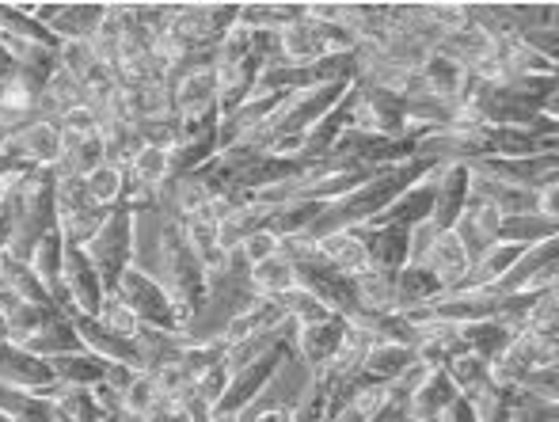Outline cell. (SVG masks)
<instances>
[{
  "instance_id": "48",
  "label": "cell",
  "mask_w": 559,
  "mask_h": 422,
  "mask_svg": "<svg viewBox=\"0 0 559 422\" xmlns=\"http://www.w3.org/2000/svg\"><path fill=\"white\" fill-rule=\"evenodd\" d=\"M210 422H243L240 415H210Z\"/></svg>"
},
{
  "instance_id": "40",
  "label": "cell",
  "mask_w": 559,
  "mask_h": 422,
  "mask_svg": "<svg viewBox=\"0 0 559 422\" xmlns=\"http://www.w3.org/2000/svg\"><path fill=\"white\" fill-rule=\"evenodd\" d=\"M556 388H559V365H537L530 370L522 381L514 385V393H525L533 400H545V403H556Z\"/></svg>"
},
{
  "instance_id": "28",
  "label": "cell",
  "mask_w": 559,
  "mask_h": 422,
  "mask_svg": "<svg viewBox=\"0 0 559 422\" xmlns=\"http://www.w3.org/2000/svg\"><path fill=\"white\" fill-rule=\"evenodd\" d=\"M354 293H358L361 316H366V312H392V301H396V275L381 267H366L354 278Z\"/></svg>"
},
{
  "instance_id": "7",
  "label": "cell",
  "mask_w": 559,
  "mask_h": 422,
  "mask_svg": "<svg viewBox=\"0 0 559 422\" xmlns=\"http://www.w3.org/2000/svg\"><path fill=\"white\" fill-rule=\"evenodd\" d=\"M559 275V240L525 248V255L507 270V278L495 286V293H545L556 286Z\"/></svg>"
},
{
  "instance_id": "10",
  "label": "cell",
  "mask_w": 559,
  "mask_h": 422,
  "mask_svg": "<svg viewBox=\"0 0 559 422\" xmlns=\"http://www.w3.org/2000/svg\"><path fill=\"white\" fill-rule=\"evenodd\" d=\"M468 198H472L468 164H442V168H438V191H435V214H430V225H435L438 232H449L456 221H461Z\"/></svg>"
},
{
  "instance_id": "9",
  "label": "cell",
  "mask_w": 559,
  "mask_h": 422,
  "mask_svg": "<svg viewBox=\"0 0 559 422\" xmlns=\"http://www.w3.org/2000/svg\"><path fill=\"white\" fill-rule=\"evenodd\" d=\"M4 153L12 156V160H20L23 168H31V171H53V168H58V160H61L58 122L35 119L27 130H20V134L8 141Z\"/></svg>"
},
{
  "instance_id": "8",
  "label": "cell",
  "mask_w": 559,
  "mask_h": 422,
  "mask_svg": "<svg viewBox=\"0 0 559 422\" xmlns=\"http://www.w3.org/2000/svg\"><path fill=\"white\" fill-rule=\"evenodd\" d=\"M346 327H350V319L343 316H332L312 327H294V358L309 370V377H320L332 365V358L346 339Z\"/></svg>"
},
{
  "instance_id": "29",
  "label": "cell",
  "mask_w": 559,
  "mask_h": 422,
  "mask_svg": "<svg viewBox=\"0 0 559 422\" xmlns=\"http://www.w3.org/2000/svg\"><path fill=\"white\" fill-rule=\"evenodd\" d=\"M442 370H445V377L453 381L456 396H464V400H476V396L491 385V365H487L484 358L468 354V350L456 354V358H449Z\"/></svg>"
},
{
  "instance_id": "32",
  "label": "cell",
  "mask_w": 559,
  "mask_h": 422,
  "mask_svg": "<svg viewBox=\"0 0 559 422\" xmlns=\"http://www.w3.org/2000/svg\"><path fill=\"white\" fill-rule=\"evenodd\" d=\"M8 255V252H4ZM0 289H4L12 301H27V304H53L50 289L38 281L35 270L27 263H15V260H4V275H0Z\"/></svg>"
},
{
  "instance_id": "23",
  "label": "cell",
  "mask_w": 559,
  "mask_h": 422,
  "mask_svg": "<svg viewBox=\"0 0 559 422\" xmlns=\"http://www.w3.org/2000/svg\"><path fill=\"white\" fill-rule=\"evenodd\" d=\"M15 347H23V350H31V354H38V358H61V354H76V350H84L81 347V335H76V327L69 324V316H53L46 327H38L31 339H23V342H15Z\"/></svg>"
},
{
  "instance_id": "26",
  "label": "cell",
  "mask_w": 559,
  "mask_h": 422,
  "mask_svg": "<svg viewBox=\"0 0 559 422\" xmlns=\"http://www.w3.org/2000/svg\"><path fill=\"white\" fill-rule=\"evenodd\" d=\"M461 339H464V350L476 358H484L487 365H495L502 354H507V347L514 342V331H510L507 324H499V319H479V324H468L461 327Z\"/></svg>"
},
{
  "instance_id": "43",
  "label": "cell",
  "mask_w": 559,
  "mask_h": 422,
  "mask_svg": "<svg viewBox=\"0 0 559 422\" xmlns=\"http://www.w3.org/2000/svg\"><path fill=\"white\" fill-rule=\"evenodd\" d=\"M15 237V186H8V194L0 198V252H8Z\"/></svg>"
},
{
  "instance_id": "6",
  "label": "cell",
  "mask_w": 559,
  "mask_h": 422,
  "mask_svg": "<svg viewBox=\"0 0 559 422\" xmlns=\"http://www.w3.org/2000/svg\"><path fill=\"white\" fill-rule=\"evenodd\" d=\"M472 176H487L499 179V183L522 186V191H545V186L559 183V156L545 153V156H484V160L468 164Z\"/></svg>"
},
{
  "instance_id": "2",
  "label": "cell",
  "mask_w": 559,
  "mask_h": 422,
  "mask_svg": "<svg viewBox=\"0 0 559 422\" xmlns=\"http://www.w3.org/2000/svg\"><path fill=\"white\" fill-rule=\"evenodd\" d=\"M84 255L92 260V267L99 270L107 293L118 286V278L138 263V209L133 206H115L107 214L104 229L84 244Z\"/></svg>"
},
{
  "instance_id": "33",
  "label": "cell",
  "mask_w": 559,
  "mask_h": 422,
  "mask_svg": "<svg viewBox=\"0 0 559 422\" xmlns=\"http://www.w3.org/2000/svg\"><path fill=\"white\" fill-rule=\"evenodd\" d=\"M84 191L96 206L115 209L126 202V168L122 164H99L92 176H84Z\"/></svg>"
},
{
  "instance_id": "27",
  "label": "cell",
  "mask_w": 559,
  "mask_h": 422,
  "mask_svg": "<svg viewBox=\"0 0 559 422\" xmlns=\"http://www.w3.org/2000/svg\"><path fill=\"white\" fill-rule=\"evenodd\" d=\"M305 20V4H294V0H255V4H240V27L248 31H282L289 23Z\"/></svg>"
},
{
  "instance_id": "30",
  "label": "cell",
  "mask_w": 559,
  "mask_h": 422,
  "mask_svg": "<svg viewBox=\"0 0 559 422\" xmlns=\"http://www.w3.org/2000/svg\"><path fill=\"white\" fill-rule=\"evenodd\" d=\"M61 263H66V232H61V225H58V229H50L43 240H38L35 252H31V260H27V267L35 270L46 289H50V297L61 281Z\"/></svg>"
},
{
  "instance_id": "39",
  "label": "cell",
  "mask_w": 559,
  "mask_h": 422,
  "mask_svg": "<svg viewBox=\"0 0 559 422\" xmlns=\"http://www.w3.org/2000/svg\"><path fill=\"white\" fill-rule=\"evenodd\" d=\"M99 324L107 327V331H115V335H126V339H133V335L141 331V319L133 316V309L122 301L118 293H107L104 297V309H99Z\"/></svg>"
},
{
  "instance_id": "51",
  "label": "cell",
  "mask_w": 559,
  "mask_h": 422,
  "mask_svg": "<svg viewBox=\"0 0 559 422\" xmlns=\"http://www.w3.org/2000/svg\"><path fill=\"white\" fill-rule=\"evenodd\" d=\"M0 92H4V88H0Z\"/></svg>"
},
{
  "instance_id": "13",
  "label": "cell",
  "mask_w": 559,
  "mask_h": 422,
  "mask_svg": "<svg viewBox=\"0 0 559 422\" xmlns=\"http://www.w3.org/2000/svg\"><path fill=\"white\" fill-rule=\"evenodd\" d=\"M435 191H438V168L430 171V176H423L419 183L407 186V191L377 217V225H396V229L412 232L415 225L430 221V214H435Z\"/></svg>"
},
{
  "instance_id": "34",
  "label": "cell",
  "mask_w": 559,
  "mask_h": 422,
  "mask_svg": "<svg viewBox=\"0 0 559 422\" xmlns=\"http://www.w3.org/2000/svg\"><path fill=\"white\" fill-rule=\"evenodd\" d=\"M53 316H66V312H61L58 304H27V301H15L12 309L4 312V319H8V339H12V342L31 339V335H35L38 327L50 324Z\"/></svg>"
},
{
  "instance_id": "12",
  "label": "cell",
  "mask_w": 559,
  "mask_h": 422,
  "mask_svg": "<svg viewBox=\"0 0 559 422\" xmlns=\"http://www.w3.org/2000/svg\"><path fill=\"white\" fill-rule=\"evenodd\" d=\"M358 237L366 244L369 255V267H381V270H404L412 263V244H407V229H396V225H358Z\"/></svg>"
},
{
  "instance_id": "38",
  "label": "cell",
  "mask_w": 559,
  "mask_h": 422,
  "mask_svg": "<svg viewBox=\"0 0 559 422\" xmlns=\"http://www.w3.org/2000/svg\"><path fill=\"white\" fill-rule=\"evenodd\" d=\"M107 214H111V209H104V206H96V202H88V206H84L81 214H73L66 225H61V232H66V240H69V244L84 248L92 237H96L99 229H104Z\"/></svg>"
},
{
  "instance_id": "16",
  "label": "cell",
  "mask_w": 559,
  "mask_h": 422,
  "mask_svg": "<svg viewBox=\"0 0 559 422\" xmlns=\"http://www.w3.org/2000/svg\"><path fill=\"white\" fill-rule=\"evenodd\" d=\"M415 362H419L415 347H400V342H373L369 354H366V362H361L358 377L366 381V385H392V381L404 377Z\"/></svg>"
},
{
  "instance_id": "31",
  "label": "cell",
  "mask_w": 559,
  "mask_h": 422,
  "mask_svg": "<svg viewBox=\"0 0 559 422\" xmlns=\"http://www.w3.org/2000/svg\"><path fill=\"white\" fill-rule=\"evenodd\" d=\"M556 237H559L556 221H545L540 214H518V217H502L499 237L495 240H502V244L533 248V244H545V240H556Z\"/></svg>"
},
{
  "instance_id": "14",
  "label": "cell",
  "mask_w": 559,
  "mask_h": 422,
  "mask_svg": "<svg viewBox=\"0 0 559 422\" xmlns=\"http://www.w3.org/2000/svg\"><path fill=\"white\" fill-rule=\"evenodd\" d=\"M442 297L445 286L423 263H407L404 270H396V301H392V312L415 316V312H427L430 304H438Z\"/></svg>"
},
{
  "instance_id": "37",
  "label": "cell",
  "mask_w": 559,
  "mask_h": 422,
  "mask_svg": "<svg viewBox=\"0 0 559 422\" xmlns=\"http://www.w3.org/2000/svg\"><path fill=\"white\" fill-rule=\"evenodd\" d=\"M133 134H138L141 145H153V148L171 153V148L179 145V137H183V122H179L176 114H156V119L133 122Z\"/></svg>"
},
{
  "instance_id": "17",
  "label": "cell",
  "mask_w": 559,
  "mask_h": 422,
  "mask_svg": "<svg viewBox=\"0 0 559 422\" xmlns=\"http://www.w3.org/2000/svg\"><path fill=\"white\" fill-rule=\"evenodd\" d=\"M423 267L442 281L445 293H453V289H461L464 275H468V267H472V260H468V252H464L461 240H456L453 232H438L435 244H430V252L423 255Z\"/></svg>"
},
{
  "instance_id": "25",
  "label": "cell",
  "mask_w": 559,
  "mask_h": 422,
  "mask_svg": "<svg viewBox=\"0 0 559 422\" xmlns=\"http://www.w3.org/2000/svg\"><path fill=\"white\" fill-rule=\"evenodd\" d=\"M248 286L255 289V297H266V301H278L286 297L289 289H297V278H294V260L286 252L271 255V260L255 263L248 267Z\"/></svg>"
},
{
  "instance_id": "24",
  "label": "cell",
  "mask_w": 559,
  "mask_h": 422,
  "mask_svg": "<svg viewBox=\"0 0 559 422\" xmlns=\"http://www.w3.org/2000/svg\"><path fill=\"white\" fill-rule=\"evenodd\" d=\"M278 50H282V61H286V65H312V61L328 58L324 46H320L317 23H312L309 15L278 31Z\"/></svg>"
},
{
  "instance_id": "41",
  "label": "cell",
  "mask_w": 559,
  "mask_h": 422,
  "mask_svg": "<svg viewBox=\"0 0 559 422\" xmlns=\"http://www.w3.org/2000/svg\"><path fill=\"white\" fill-rule=\"evenodd\" d=\"M282 252V240L278 237H271L266 229H259V232H251L248 240H243L240 248H236V255H240L248 267H255V263H263V260H271V255H278Z\"/></svg>"
},
{
  "instance_id": "45",
  "label": "cell",
  "mask_w": 559,
  "mask_h": 422,
  "mask_svg": "<svg viewBox=\"0 0 559 422\" xmlns=\"http://www.w3.org/2000/svg\"><path fill=\"white\" fill-rule=\"evenodd\" d=\"M141 422H194L191 415H187V408H179V403H168V400H160L153 411H148Z\"/></svg>"
},
{
  "instance_id": "22",
  "label": "cell",
  "mask_w": 559,
  "mask_h": 422,
  "mask_svg": "<svg viewBox=\"0 0 559 422\" xmlns=\"http://www.w3.org/2000/svg\"><path fill=\"white\" fill-rule=\"evenodd\" d=\"M317 252L328 267H335L338 275H346V278H358L361 270L369 267V255H366V244H361L358 229H346V232H335V237L320 240Z\"/></svg>"
},
{
  "instance_id": "1",
  "label": "cell",
  "mask_w": 559,
  "mask_h": 422,
  "mask_svg": "<svg viewBox=\"0 0 559 422\" xmlns=\"http://www.w3.org/2000/svg\"><path fill=\"white\" fill-rule=\"evenodd\" d=\"M156 267H160L156 278L171 293V301L187 304L199 316V309L206 304V267L187 244L179 217L171 214H164L160 225H156Z\"/></svg>"
},
{
  "instance_id": "15",
  "label": "cell",
  "mask_w": 559,
  "mask_h": 422,
  "mask_svg": "<svg viewBox=\"0 0 559 422\" xmlns=\"http://www.w3.org/2000/svg\"><path fill=\"white\" fill-rule=\"evenodd\" d=\"M453 400H456L453 381H449L445 370L438 365V370H430L427 381H423V385L415 388L412 396H407L404 415L412 419V422H442L445 411H449V403H453Z\"/></svg>"
},
{
  "instance_id": "20",
  "label": "cell",
  "mask_w": 559,
  "mask_h": 422,
  "mask_svg": "<svg viewBox=\"0 0 559 422\" xmlns=\"http://www.w3.org/2000/svg\"><path fill=\"white\" fill-rule=\"evenodd\" d=\"M464 81H468V73H464V69L456 65L453 58H445V53L430 50L427 58H423L419 84H423V92H427V96L442 99V104H456V96H461Z\"/></svg>"
},
{
  "instance_id": "3",
  "label": "cell",
  "mask_w": 559,
  "mask_h": 422,
  "mask_svg": "<svg viewBox=\"0 0 559 422\" xmlns=\"http://www.w3.org/2000/svg\"><path fill=\"white\" fill-rule=\"evenodd\" d=\"M289 358H294V331H289L274 350H266L263 358H255V362H248L243 370H236L233 377H228V388H225L214 415H248V411L259 403V396L278 381L282 365H286Z\"/></svg>"
},
{
  "instance_id": "50",
  "label": "cell",
  "mask_w": 559,
  "mask_h": 422,
  "mask_svg": "<svg viewBox=\"0 0 559 422\" xmlns=\"http://www.w3.org/2000/svg\"><path fill=\"white\" fill-rule=\"evenodd\" d=\"M4 260H8V255H4V252H0V275H4Z\"/></svg>"
},
{
  "instance_id": "18",
  "label": "cell",
  "mask_w": 559,
  "mask_h": 422,
  "mask_svg": "<svg viewBox=\"0 0 559 422\" xmlns=\"http://www.w3.org/2000/svg\"><path fill=\"white\" fill-rule=\"evenodd\" d=\"M50 370H53V381L66 388H92V385H104L111 381L115 365L104 362V358L88 354V350H76V354H61V358H50Z\"/></svg>"
},
{
  "instance_id": "35",
  "label": "cell",
  "mask_w": 559,
  "mask_h": 422,
  "mask_svg": "<svg viewBox=\"0 0 559 422\" xmlns=\"http://www.w3.org/2000/svg\"><path fill=\"white\" fill-rule=\"evenodd\" d=\"M282 312H286V319L294 327H312V324H324V319H332L335 312L328 309V304H320L312 293H305V289H289L286 297H278Z\"/></svg>"
},
{
  "instance_id": "5",
  "label": "cell",
  "mask_w": 559,
  "mask_h": 422,
  "mask_svg": "<svg viewBox=\"0 0 559 422\" xmlns=\"http://www.w3.org/2000/svg\"><path fill=\"white\" fill-rule=\"evenodd\" d=\"M111 293H118L130 304L133 316L141 319V327H160V331L176 335V301H171V293L160 286V278H156L153 270L133 263V267L118 278V286Z\"/></svg>"
},
{
  "instance_id": "11",
  "label": "cell",
  "mask_w": 559,
  "mask_h": 422,
  "mask_svg": "<svg viewBox=\"0 0 559 422\" xmlns=\"http://www.w3.org/2000/svg\"><path fill=\"white\" fill-rule=\"evenodd\" d=\"M168 88H171V114H176V119H206V114H217L214 69L187 73V76H179V81H171Z\"/></svg>"
},
{
  "instance_id": "21",
  "label": "cell",
  "mask_w": 559,
  "mask_h": 422,
  "mask_svg": "<svg viewBox=\"0 0 559 422\" xmlns=\"http://www.w3.org/2000/svg\"><path fill=\"white\" fill-rule=\"evenodd\" d=\"M271 217V206H259V202H240V206H228L217 217V240H222V252H236L251 232H259Z\"/></svg>"
},
{
  "instance_id": "4",
  "label": "cell",
  "mask_w": 559,
  "mask_h": 422,
  "mask_svg": "<svg viewBox=\"0 0 559 422\" xmlns=\"http://www.w3.org/2000/svg\"><path fill=\"white\" fill-rule=\"evenodd\" d=\"M107 286L99 278V270L92 267V260L84 255V248L69 244L66 240V263H61V281L53 289V304H58L66 316L81 312V316H99L104 309Z\"/></svg>"
},
{
  "instance_id": "46",
  "label": "cell",
  "mask_w": 559,
  "mask_h": 422,
  "mask_svg": "<svg viewBox=\"0 0 559 422\" xmlns=\"http://www.w3.org/2000/svg\"><path fill=\"white\" fill-rule=\"evenodd\" d=\"M442 422H479L476 419V408H472V400H464V396H456L453 403H449L445 419Z\"/></svg>"
},
{
  "instance_id": "49",
  "label": "cell",
  "mask_w": 559,
  "mask_h": 422,
  "mask_svg": "<svg viewBox=\"0 0 559 422\" xmlns=\"http://www.w3.org/2000/svg\"><path fill=\"white\" fill-rule=\"evenodd\" d=\"M8 186H12V183H8V179L0 176V198H4V194H8Z\"/></svg>"
},
{
  "instance_id": "44",
  "label": "cell",
  "mask_w": 559,
  "mask_h": 422,
  "mask_svg": "<svg viewBox=\"0 0 559 422\" xmlns=\"http://www.w3.org/2000/svg\"><path fill=\"white\" fill-rule=\"evenodd\" d=\"M435 237H438V229L430 221H423V225H415L412 232H407V244H412V263H423V255L430 252V244H435Z\"/></svg>"
},
{
  "instance_id": "36",
  "label": "cell",
  "mask_w": 559,
  "mask_h": 422,
  "mask_svg": "<svg viewBox=\"0 0 559 422\" xmlns=\"http://www.w3.org/2000/svg\"><path fill=\"white\" fill-rule=\"evenodd\" d=\"M156 403H160V393H156L153 373H130V381L122 385V415L145 419Z\"/></svg>"
},
{
  "instance_id": "42",
  "label": "cell",
  "mask_w": 559,
  "mask_h": 422,
  "mask_svg": "<svg viewBox=\"0 0 559 422\" xmlns=\"http://www.w3.org/2000/svg\"><path fill=\"white\" fill-rule=\"evenodd\" d=\"M518 43H522L525 50L540 53V58L556 61V53H559V27H533V31H522V35H518Z\"/></svg>"
},
{
  "instance_id": "19",
  "label": "cell",
  "mask_w": 559,
  "mask_h": 422,
  "mask_svg": "<svg viewBox=\"0 0 559 422\" xmlns=\"http://www.w3.org/2000/svg\"><path fill=\"white\" fill-rule=\"evenodd\" d=\"M522 255H525L522 244H502V240H495V244L484 248V255L468 267L461 289H495L502 278H507V270L522 260Z\"/></svg>"
},
{
  "instance_id": "47",
  "label": "cell",
  "mask_w": 559,
  "mask_h": 422,
  "mask_svg": "<svg viewBox=\"0 0 559 422\" xmlns=\"http://www.w3.org/2000/svg\"><path fill=\"white\" fill-rule=\"evenodd\" d=\"M15 76H20V61L12 58V53L0 46V88H8V84H15Z\"/></svg>"
}]
</instances>
